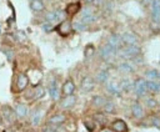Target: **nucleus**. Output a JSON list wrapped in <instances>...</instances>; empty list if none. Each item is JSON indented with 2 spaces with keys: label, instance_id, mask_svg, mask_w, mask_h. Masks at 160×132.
Instances as JSON below:
<instances>
[{
  "label": "nucleus",
  "instance_id": "33",
  "mask_svg": "<svg viewBox=\"0 0 160 132\" xmlns=\"http://www.w3.org/2000/svg\"><path fill=\"white\" fill-rule=\"evenodd\" d=\"M145 106L149 107V108H155L158 106V102H156V100L154 97H149V98L145 100Z\"/></svg>",
  "mask_w": 160,
  "mask_h": 132
},
{
  "label": "nucleus",
  "instance_id": "31",
  "mask_svg": "<svg viewBox=\"0 0 160 132\" xmlns=\"http://www.w3.org/2000/svg\"><path fill=\"white\" fill-rule=\"evenodd\" d=\"M96 19H98V17H96V15H95V14H92V15L82 16V17H81V21H82L84 24H86V25H88V24H92L94 21H96Z\"/></svg>",
  "mask_w": 160,
  "mask_h": 132
},
{
  "label": "nucleus",
  "instance_id": "17",
  "mask_svg": "<svg viewBox=\"0 0 160 132\" xmlns=\"http://www.w3.org/2000/svg\"><path fill=\"white\" fill-rule=\"evenodd\" d=\"M131 112H132V116H134L135 118H142V117H144V108H142V106H141L140 103H138V102L132 103V106H131Z\"/></svg>",
  "mask_w": 160,
  "mask_h": 132
},
{
  "label": "nucleus",
  "instance_id": "43",
  "mask_svg": "<svg viewBox=\"0 0 160 132\" xmlns=\"http://www.w3.org/2000/svg\"><path fill=\"white\" fill-rule=\"evenodd\" d=\"M142 2H145V4H151L152 0H142Z\"/></svg>",
  "mask_w": 160,
  "mask_h": 132
},
{
  "label": "nucleus",
  "instance_id": "34",
  "mask_svg": "<svg viewBox=\"0 0 160 132\" xmlns=\"http://www.w3.org/2000/svg\"><path fill=\"white\" fill-rule=\"evenodd\" d=\"M92 14H94V9L91 6H85L81 9V17L88 16V15H92Z\"/></svg>",
  "mask_w": 160,
  "mask_h": 132
},
{
  "label": "nucleus",
  "instance_id": "42",
  "mask_svg": "<svg viewBox=\"0 0 160 132\" xmlns=\"http://www.w3.org/2000/svg\"><path fill=\"white\" fill-rule=\"evenodd\" d=\"M18 36H19V39H20V40H24V39H25L22 32H18Z\"/></svg>",
  "mask_w": 160,
  "mask_h": 132
},
{
  "label": "nucleus",
  "instance_id": "14",
  "mask_svg": "<svg viewBox=\"0 0 160 132\" xmlns=\"http://www.w3.org/2000/svg\"><path fill=\"white\" fill-rule=\"evenodd\" d=\"M65 120H66V117L64 113H56L48 120V125H61L65 122Z\"/></svg>",
  "mask_w": 160,
  "mask_h": 132
},
{
  "label": "nucleus",
  "instance_id": "18",
  "mask_svg": "<svg viewBox=\"0 0 160 132\" xmlns=\"http://www.w3.org/2000/svg\"><path fill=\"white\" fill-rule=\"evenodd\" d=\"M159 5H160L159 0H152V2H151V19L156 24L159 22Z\"/></svg>",
  "mask_w": 160,
  "mask_h": 132
},
{
  "label": "nucleus",
  "instance_id": "28",
  "mask_svg": "<svg viewBox=\"0 0 160 132\" xmlns=\"http://www.w3.org/2000/svg\"><path fill=\"white\" fill-rule=\"evenodd\" d=\"M79 10H80V4H79V2H72V4H69V5H68L65 12H66L68 15H75Z\"/></svg>",
  "mask_w": 160,
  "mask_h": 132
},
{
  "label": "nucleus",
  "instance_id": "25",
  "mask_svg": "<svg viewBox=\"0 0 160 132\" xmlns=\"http://www.w3.org/2000/svg\"><path fill=\"white\" fill-rule=\"evenodd\" d=\"M30 7L32 11L38 12V11H42L45 9V5L41 0H32V1H30Z\"/></svg>",
  "mask_w": 160,
  "mask_h": 132
},
{
  "label": "nucleus",
  "instance_id": "3",
  "mask_svg": "<svg viewBox=\"0 0 160 132\" xmlns=\"http://www.w3.org/2000/svg\"><path fill=\"white\" fill-rule=\"evenodd\" d=\"M132 90L136 93L138 97H142L146 95V81L144 78H138L135 82H132Z\"/></svg>",
  "mask_w": 160,
  "mask_h": 132
},
{
  "label": "nucleus",
  "instance_id": "27",
  "mask_svg": "<svg viewBox=\"0 0 160 132\" xmlns=\"http://www.w3.org/2000/svg\"><path fill=\"white\" fill-rule=\"evenodd\" d=\"M14 115H15V112L11 108H9V107H4L2 108V116L8 122H12L14 121V118H15Z\"/></svg>",
  "mask_w": 160,
  "mask_h": 132
},
{
  "label": "nucleus",
  "instance_id": "39",
  "mask_svg": "<svg viewBox=\"0 0 160 132\" xmlns=\"http://www.w3.org/2000/svg\"><path fill=\"white\" fill-rule=\"evenodd\" d=\"M55 126H56V125H51V126H50V125H48V126L44 128V131H42V132H56Z\"/></svg>",
  "mask_w": 160,
  "mask_h": 132
},
{
  "label": "nucleus",
  "instance_id": "10",
  "mask_svg": "<svg viewBox=\"0 0 160 132\" xmlns=\"http://www.w3.org/2000/svg\"><path fill=\"white\" fill-rule=\"evenodd\" d=\"M118 68H119L120 72H124V73H131V72L135 71V66H134V64H132L131 61H129V60L120 62L119 66H118Z\"/></svg>",
  "mask_w": 160,
  "mask_h": 132
},
{
  "label": "nucleus",
  "instance_id": "5",
  "mask_svg": "<svg viewBox=\"0 0 160 132\" xmlns=\"http://www.w3.org/2000/svg\"><path fill=\"white\" fill-rule=\"evenodd\" d=\"M75 102H76V97H75L74 95L65 96L64 98L60 100V102H59V107H60L61 110H70V108L74 107Z\"/></svg>",
  "mask_w": 160,
  "mask_h": 132
},
{
  "label": "nucleus",
  "instance_id": "38",
  "mask_svg": "<svg viewBox=\"0 0 160 132\" xmlns=\"http://www.w3.org/2000/svg\"><path fill=\"white\" fill-rule=\"evenodd\" d=\"M150 122H151V125H152V126H155L156 128H159V126H160V125H159V116H158V115H155L154 117H151Z\"/></svg>",
  "mask_w": 160,
  "mask_h": 132
},
{
  "label": "nucleus",
  "instance_id": "41",
  "mask_svg": "<svg viewBox=\"0 0 160 132\" xmlns=\"http://www.w3.org/2000/svg\"><path fill=\"white\" fill-rule=\"evenodd\" d=\"M100 132H112V131H111L110 128H106V127H105V128H101Z\"/></svg>",
  "mask_w": 160,
  "mask_h": 132
},
{
  "label": "nucleus",
  "instance_id": "7",
  "mask_svg": "<svg viewBox=\"0 0 160 132\" xmlns=\"http://www.w3.org/2000/svg\"><path fill=\"white\" fill-rule=\"evenodd\" d=\"M56 30H58V32H59L61 36H68V35L71 32V30H72V24H71V21H69V20H64V21H61V24L56 27Z\"/></svg>",
  "mask_w": 160,
  "mask_h": 132
},
{
  "label": "nucleus",
  "instance_id": "16",
  "mask_svg": "<svg viewBox=\"0 0 160 132\" xmlns=\"http://www.w3.org/2000/svg\"><path fill=\"white\" fill-rule=\"evenodd\" d=\"M106 90H108V92L109 93H111V95H114V96H120L121 95V90H120V87H119V85L116 83V82H114V81H111V82H109L108 85H106Z\"/></svg>",
  "mask_w": 160,
  "mask_h": 132
},
{
  "label": "nucleus",
  "instance_id": "4",
  "mask_svg": "<svg viewBox=\"0 0 160 132\" xmlns=\"http://www.w3.org/2000/svg\"><path fill=\"white\" fill-rule=\"evenodd\" d=\"M120 36H121V40H122V44H124V45H138L139 39H138V36H136L134 32H131V31H125V32H122Z\"/></svg>",
  "mask_w": 160,
  "mask_h": 132
},
{
  "label": "nucleus",
  "instance_id": "6",
  "mask_svg": "<svg viewBox=\"0 0 160 132\" xmlns=\"http://www.w3.org/2000/svg\"><path fill=\"white\" fill-rule=\"evenodd\" d=\"M116 54H118V50L108 44H105L104 46L100 47V56L102 59H111V57L116 56Z\"/></svg>",
  "mask_w": 160,
  "mask_h": 132
},
{
  "label": "nucleus",
  "instance_id": "21",
  "mask_svg": "<svg viewBox=\"0 0 160 132\" xmlns=\"http://www.w3.org/2000/svg\"><path fill=\"white\" fill-rule=\"evenodd\" d=\"M95 80H96L98 83H105V82H108V80H109V72L105 71V70L98 71L96 75H95Z\"/></svg>",
  "mask_w": 160,
  "mask_h": 132
},
{
  "label": "nucleus",
  "instance_id": "12",
  "mask_svg": "<svg viewBox=\"0 0 160 132\" xmlns=\"http://www.w3.org/2000/svg\"><path fill=\"white\" fill-rule=\"evenodd\" d=\"M111 128L115 132H126L128 131V126L122 120H115L111 123Z\"/></svg>",
  "mask_w": 160,
  "mask_h": 132
},
{
  "label": "nucleus",
  "instance_id": "15",
  "mask_svg": "<svg viewBox=\"0 0 160 132\" xmlns=\"http://www.w3.org/2000/svg\"><path fill=\"white\" fill-rule=\"evenodd\" d=\"M74 91H75V83H74V81L68 80V81L62 85V93H64L65 96H70V95L74 93Z\"/></svg>",
  "mask_w": 160,
  "mask_h": 132
},
{
  "label": "nucleus",
  "instance_id": "36",
  "mask_svg": "<svg viewBox=\"0 0 160 132\" xmlns=\"http://www.w3.org/2000/svg\"><path fill=\"white\" fill-rule=\"evenodd\" d=\"M92 54H94V46L92 45H88L86 49H85V51H84L85 57H90Z\"/></svg>",
  "mask_w": 160,
  "mask_h": 132
},
{
  "label": "nucleus",
  "instance_id": "35",
  "mask_svg": "<svg viewBox=\"0 0 160 132\" xmlns=\"http://www.w3.org/2000/svg\"><path fill=\"white\" fill-rule=\"evenodd\" d=\"M94 120L98 121V123H100V125H104V123L106 122V118H105V116H104L102 113H96V115L94 116Z\"/></svg>",
  "mask_w": 160,
  "mask_h": 132
},
{
  "label": "nucleus",
  "instance_id": "23",
  "mask_svg": "<svg viewBox=\"0 0 160 132\" xmlns=\"http://www.w3.org/2000/svg\"><path fill=\"white\" fill-rule=\"evenodd\" d=\"M159 76H160V73H159V71L156 68H150V70H148L145 72V77H146L148 81H158Z\"/></svg>",
  "mask_w": 160,
  "mask_h": 132
},
{
  "label": "nucleus",
  "instance_id": "8",
  "mask_svg": "<svg viewBox=\"0 0 160 132\" xmlns=\"http://www.w3.org/2000/svg\"><path fill=\"white\" fill-rule=\"evenodd\" d=\"M108 45L112 46V47L116 49V50H120L124 44H122V40H121V36H120V35L111 34V35L108 37Z\"/></svg>",
  "mask_w": 160,
  "mask_h": 132
},
{
  "label": "nucleus",
  "instance_id": "19",
  "mask_svg": "<svg viewBox=\"0 0 160 132\" xmlns=\"http://www.w3.org/2000/svg\"><path fill=\"white\" fill-rule=\"evenodd\" d=\"M42 115H44V111L41 110H35L32 113H31V118H30V122L32 126H38L42 118Z\"/></svg>",
  "mask_w": 160,
  "mask_h": 132
},
{
  "label": "nucleus",
  "instance_id": "30",
  "mask_svg": "<svg viewBox=\"0 0 160 132\" xmlns=\"http://www.w3.org/2000/svg\"><path fill=\"white\" fill-rule=\"evenodd\" d=\"M102 108H104V111L106 112V113H114L115 111H116V106H115V103L112 102V101H106V103L102 106Z\"/></svg>",
  "mask_w": 160,
  "mask_h": 132
},
{
  "label": "nucleus",
  "instance_id": "40",
  "mask_svg": "<svg viewBox=\"0 0 160 132\" xmlns=\"http://www.w3.org/2000/svg\"><path fill=\"white\" fill-rule=\"evenodd\" d=\"M42 29H44L45 31H50V30H52V24L46 22V24H44V25H42Z\"/></svg>",
  "mask_w": 160,
  "mask_h": 132
},
{
  "label": "nucleus",
  "instance_id": "44",
  "mask_svg": "<svg viewBox=\"0 0 160 132\" xmlns=\"http://www.w3.org/2000/svg\"><path fill=\"white\" fill-rule=\"evenodd\" d=\"M85 2H88V4H92L94 2V0H84Z\"/></svg>",
  "mask_w": 160,
  "mask_h": 132
},
{
  "label": "nucleus",
  "instance_id": "22",
  "mask_svg": "<svg viewBox=\"0 0 160 132\" xmlns=\"http://www.w3.org/2000/svg\"><path fill=\"white\" fill-rule=\"evenodd\" d=\"M26 115H28V107L25 105H22V103L16 105V107H15V116L18 118H24V117H26Z\"/></svg>",
  "mask_w": 160,
  "mask_h": 132
},
{
  "label": "nucleus",
  "instance_id": "24",
  "mask_svg": "<svg viewBox=\"0 0 160 132\" xmlns=\"http://www.w3.org/2000/svg\"><path fill=\"white\" fill-rule=\"evenodd\" d=\"M118 85H119L120 90L121 91H125V92H128V91H130L132 88V82L129 78H122Z\"/></svg>",
  "mask_w": 160,
  "mask_h": 132
},
{
  "label": "nucleus",
  "instance_id": "2",
  "mask_svg": "<svg viewBox=\"0 0 160 132\" xmlns=\"http://www.w3.org/2000/svg\"><path fill=\"white\" fill-rule=\"evenodd\" d=\"M66 16V12L62 10H54V11H49L45 16L46 21L50 24H54L55 21H64Z\"/></svg>",
  "mask_w": 160,
  "mask_h": 132
},
{
  "label": "nucleus",
  "instance_id": "13",
  "mask_svg": "<svg viewBox=\"0 0 160 132\" xmlns=\"http://www.w3.org/2000/svg\"><path fill=\"white\" fill-rule=\"evenodd\" d=\"M28 83H29V78L25 73H20L18 76V80H16V86L20 91H24L26 87H28Z\"/></svg>",
  "mask_w": 160,
  "mask_h": 132
},
{
  "label": "nucleus",
  "instance_id": "32",
  "mask_svg": "<svg viewBox=\"0 0 160 132\" xmlns=\"http://www.w3.org/2000/svg\"><path fill=\"white\" fill-rule=\"evenodd\" d=\"M44 95H45V90L41 86H38L34 90V97L35 98H41V97H44Z\"/></svg>",
  "mask_w": 160,
  "mask_h": 132
},
{
  "label": "nucleus",
  "instance_id": "37",
  "mask_svg": "<svg viewBox=\"0 0 160 132\" xmlns=\"http://www.w3.org/2000/svg\"><path fill=\"white\" fill-rule=\"evenodd\" d=\"M2 51H4V54L6 55L8 61H12V60H14V51H11V50H2Z\"/></svg>",
  "mask_w": 160,
  "mask_h": 132
},
{
  "label": "nucleus",
  "instance_id": "26",
  "mask_svg": "<svg viewBox=\"0 0 160 132\" xmlns=\"http://www.w3.org/2000/svg\"><path fill=\"white\" fill-rule=\"evenodd\" d=\"M159 88H160V85H159L158 81H146V90H148V92L158 93Z\"/></svg>",
  "mask_w": 160,
  "mask_h": 132
},
{
  "label": "nucleus",
  "instance_id": "1",
  "mask_svg": "<svg viewBox=\"0 0 160 132\" xmlns=\"http://www.w3.org/2000/svg\"><path fill=\"white\" fill-rule=\"evenodd\" d=\"M141 54V49L139 45H126L125 47H121L120 50H118L116 56H120L125 60H130V59H135Z\"/></svg>",
  "mask_w": 160,
  "mask_h": 132
},
{
  "label": "nucleus",
  "instance_id": "9",
  "mask_svg": "<svg viewBox=\"0 0 160 132\" xmlns=\"http://www.w3.org/2000/svg\"><path fill=\"white\" fill-rule=\"evenodd\" d=\"M94 85H95V82L90 76H84L82 80L80 81V88L84 92H90L94 88Z\"/></svg>",
  "mask_w": 160,
  "mask_h": 132
},
{
  "label": "nucleus",
  "instance_id": "29",
  "mask_svg": "<svg viewBox=\"0 0 160 132\" xmlns=\"http://www.w3.org/2000/svg\"><path fill=\"white\" fill-rule=\"evenodd\" d=\"M72 29L75 31H85L88 29V25L84 24L81 20H76V21L72 22Z\"/></svg>",
  "mask_w": 160,
  "mask_h": 132
},
{
  "label": "nucleus",
  "instance_id": "20",
  "mask_svg": "<svg viewBox=\"0 0 160 132\" xmlns=\"http://www.w3.org/2000/svg\"><path fill=\"white\" fill-rule=\"evenodd\" d=\"M106 101H108V98L105 97V96H101V95H95L94 97H92V100H91V103L95 106V107H98V108H101L105 103H106Z\"/></svg>",
  "mask_w": 160,
  "mask_h": 132
},
{
  "label": "nucleus",
  "instance_id": "11",
  "mask_svg": "<svg viewBox=\"0 0 160 132\" xmlns=\"http://www.w3.org/2000/svg\"><path fill=\"white\" fill-rule=\"evenodd\" d=\"M49 95L52 100H58L59 96H60V92H59V87H58V83H56V80L54 78L50 85H49Z\"/></svg>",
  "mask_w": 160,
  "mask_h": 132
}]
</instances>
